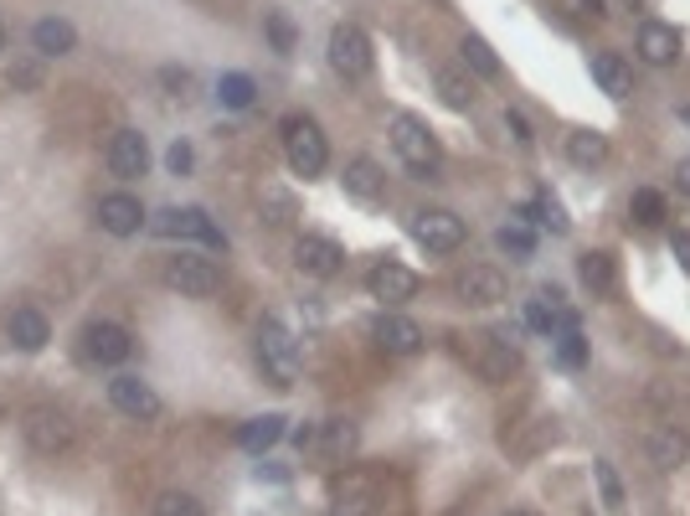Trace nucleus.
I'll use <instances>...</instances> for the list:
<instances>
[{
    "label": "nucleus",
    "instance_id": "1",
    "mask_svg": "<svg viewBox=\"0 0 690 516\" xmlns=\"http://www.w3.org/2000/svg\"><path fill=\"white\" fill-rule=\"evenodd\" d=\"M284 160L294 176H320L325 166H330V145H325L320 124L309 120V114H289L284 120Z\"/></svg>",
    "mask_w": 690,
    "mask_h": 516
},
{
    "label": "nucleus",
    "instance_id": "2",
    "mask_svg": "<svg viewBox=\"0 0 690 516\" xmlns=\"http://www.w3.org/2000/svg\"><path fill=\"white\" fill-rule=\"evenodd\" d=\"M258 367L273 388H294L299 378V341L289 336L284 321H263L258 326Z\"/></svg>",
    "mask_w": 690,
    "mask_h": 516
},
{
    "label": "nucleus",
    "instance_id": "3",
    "mask_svg": "<svg viewBox=\"0 0 690 516\" xmlns=\"http://www.w3.org/2000/svg\"><path fill=\"white\" fill-rule=\"evenodd\" d=\"M464 341V357L474 361V372L485 382H510L516 378V367H521V346L516 341H506L500 330H479V336H459Z\"/></svg>",
    "mask_w": 690,
    "mask_h": 516
},
{
    "label": "nucleus",
    "instance_id": "4",
    "mask_svg": "<svg viewBox=\"0 0 690 516\" xmlns=\"http://www.w3.org/2000/svg\"><path fill=\"white\" fill-rule=\"evenodd\" d=\"M392 150H397V160H403L407 171H418V176H433L438 160H443L433 130H428L418 114H397V120H392Z\"/></svg>",
    "mask_w": 690,
    "mask_h": 516
},
{
    "label": "nucleus",
    "instance_id": "5",
    "mask_svg": "<svg viewBox=\"0 0 690 516\" xmlns=\"http://www.w3.org/2000/svg\"><path fill=\"white\" fill-rule=\"evenodd\" d=\"M21 434H26V445H32L36 455H63V449H72V418L63 408H52V403L26 408Z\"/></svg>",
    "mask_w": 690,
    "mask_h": 516
},
{
    "label": "nucleus",
    "instance_id": "6",
    "mask_svg": "<svg viewBox=\"0 0 690 516\" xmlns=\"http://www.w3.org/2000/svg\"><path fill=\"white\" fill-rule=\"evenodd\" d=\"M166 284L191 294V300H206V294L222 290V269L202 254H176V258H166Z\"/></svg>",
    "mask_w": 690,
    "mask_h": 516
},
{
    "label": "nucleus",
    "instance_id": "7",
    "mask_svg": "<svg viewBox=\"0 0 690 516\" xmlns=\"http://www.w3.org/2000/svg\"><path fill=\"white\" fill-rule=\"evenodd\" d=\"M412 238L428 254H454L464 243V217H454L449 206H422V212H412Z\"/></svg>",
    "mask_w": 690,
    "mask_h": 516
},
{
    "label": "nucleus",
    "instance_id": "8",
    "mask_svg": "<svg viewBox=\"0 0 690 516\" xmlns=\"http://www.w3.org/2000/svg\"><path fill=\"white\" fill-rule=\"evenodd\" d=\"M330 68H336L340 78H351V83L371 72V42L355 21H340L336 32H330Z\"/></svg>",
    "mask_w": 690,
    "mask_h": 516
},
{
    "label": "nucleus",
    "instance_id": "9",
    "mask_svg": "<svg viewBox=\"0 0 690 516\" xmlns=\"http://www.w3.org/2000/svg\"><path fill=\"white\" fill-rule=\"evenodd\" d=\"M330 516H376V475L371 470H346L330 491Z\"/></svg>",
    "mask_w": 690,
    "mask_h": 516
},
{
    "label": "nucleus",
    "instance_id": "10",
    "mask_svg": "<svg viewBox=\"0 0 690 516\" xmlns=\"http://www.w3.org/2000/svg\"><path fill=\"white\" fill-rule=\"evenodd\" d=\"M109 403H114L124 418H139V424H150V418H160V397H155L150 382L129 378V372H118L114 382H109Z\"/></svg>",
    "mask_w": 690,
    "mask_h": 516
},
{
    "label": "nucleus",
    "instance_id": "11",
    "mask_svg": "<svg viewBox=\"0 0 690 516\" xmlns=\"http://www.w3.org/2000/svg\"><path fill=\"white\" fill-rule=\"evenodd\" d=\"M340 263H346V254H340V243L320 238V233H304L299 243H294V269L309 279H336Z\"/></svg>",
    "mask_w": 690,
    "mask_h": 516
},
{
    "label": "nucleus",
    "instance_id": "12",
    "mask_svg": "<svg viewBox=\"0 0 690 516\" xmlns=\"http://www.w3.org/2000/svg\"><path fill=\"white\" fill-rule=\"evenodd\" d=\"M160 233H166V238H196V243H206V248H227L222 227L206 217L202 206H170L166 217H160Z\"/></svg>",
    "mask_w": 690,
    "mask_h": 516
},
{
    "label": "nucleus",
    "instance_id": "13",
    "mask_svg": "<svg viewBox=\"0 0 690 516\" xmlns=\"http://www.w3.org/2000/svg\"><path fill=\"white\" fill-rule=\"evenodd\" d=\"M371 341L382 346L387 357H412V351H422V326L407 321V315H397V310H387V315H376Z\"/></svg>",
    "mask_w": 690,
    "mask_h": 516
},
{
    "label": "nucleus",
    "instance_id": "14",
    "mask_svg": "<svg viewBox=\"0 0 690 516\" xmlns=\"http://www.w3.org/2000/svg\"><path fill=\"white\" fill-rule=\"evenodd\" d=\"M103 160H109V171H114L118 181H135V176H145V166H150V145H145L139 130H118V135L109 139Z\"/></svg>",
    "mask_w": 690,
    "mask_h": 516
},
{
    "label": "nucleus",
    "instance_id": "15",
    "mask_svg": "<svg viewBox=\"0 0 690 516\" xmlns=\"http://www.w3.org/2000/svg\"><path fill=\"white\" fill-rule=\"evenodd\" d=\"M99 227L109 233V238H135L139 227H145V206H139V197H129V191H109L99 202Z\"/></svg>",
    "mask_w": 690,
    "mask_h": 516
},
{
    "label": "nucleus",
    "instance_id": "16",
    "mask_svg": "<svg viewBox=\"0 0 690 516\" xmlns=\"http://www.w3.org/2000/svg\"><path fill=\"white\" fill-rule=\"evenodd\" d=\"M83 351L99 361V367H118V361H129L135 341H129V330L114 326V321H93V326L83 330Z\"/></svg>",
    "mask_w": 690,
    "mask_h": 516
},
{
    "label": "nucleus",
    "instance_id": "17",
    "mask_svg": "<svg viewBox=\"0 0 690 516\" xmlns=\"http://www.w3.org/2000/svg\"><path fill=\"white\" fill-rule=\"evenodd\" d=\"M454 294L464 305H500V300H506V274L489 269V263H470V269L454 279Z\"/></svg>",
    "mask_w": 690,
    "mask_h": 516
},
{
    "label": "nucleus",
    "instance_id": "18",
    "mask_svg": "<svg viewBox=\"0 0 690 516\" xmlns=\"http://www.w3.org/2000/svg\"><path fill=\"white\" fill-rule=\"evenodd\" d=\"M340 181H346V197H355V202H366V206H376L382 197H387V171H382L371 155H355V160H346Z\"/></svg>",
    "mask_w": 690,
    "mask_h": 516
},
{
    "label": "nucleus",
    "instance_id": "19",
    "mask_svg": "<svg viewBox=\"0 0 690 516\" xmlns=\"http://www.w3.org/2000/svg\"><path fill=\"white\" fill-rule=\"evenodd\" d=\"M366 284H371V294H376L382 305H407V300L422 290V279L412 274L407 263H376Z\"/></svg>",
    "mask_w": 690,
    "mask_h": 516
},
{
    "label": "nucleus",
    "instance_id": "20",
    "mask_svg": "<svg viewBox=\"0 0 690 516\" xmlns=\"http://www.w3.org/2000/svg\"><path fill=\"white\" fill-rule=\"evenodd\" d=\"M5 336H11V346H16V351H42V346L52 341V326H47V315H42V310L21 305V310H11Z\"/></svg>",
    "mask_w": 690,
    "mask_h": 516
},
{
    "label": "nucleus",
    "instance_id": "21",
    "mask_svg": "<svg viewBox=\"0 0 690 516\" xmlns=\"http://www.w3.org/2000/svg\"><path fill=\"white\" fill-rule=\"evenodd\" d=\"M640 57L649 68H670L675 57H680V32L665 26V21H644L640 26Z\"/></svg>",
    "mask_w": 690,
    "mask_h": 516
},
{
    "label": "nucleus",
    "instance_id": "22",
    "mask_svg": "<svg viewBox=\"0 0 690 516\" xmlns=\"http://www.w3.org/2000/svg\"><path fill=\"white\" fill-rule=\"evenodd\" d=\"M592 78H598V88H603L608 99H629L634 93V68L623 63L619 52H598L592 57Z\"/></svg>",
    "mask_w": 690,
    "mask_h": 516
},
{
    "label": "nucleus",
    "instance_id": "23",
    "mask_svg": "<svg viewBox=\"0 0 690 516\" xmlns=\"http://www.w3.org/2000/svg\"><path fill=\"white\" fill-rule=\"evenodd\" d=\"M32 47L42 52V57H68V52L78 47V32H72V21L47 16L32 26Z\"/></svg>",
    "mask_w": 690,
    "mask_h": 516
},
{
    "label": "nucleus",
    "instance_id": "24",
    "mask_svg": "<svg viewBox=\"0 0 690 516\" xmlns=\"http://www.w3.org/2000/svg\"><path fill=\"white\" fill-rule=\"evenodd\" d=\"M438 99L449 103V109H474L479 88H474V78L464 68H438Z\"/></svg>",
    "mask_w": 690,
    "mask_h": 516
},
{
    "label": "nucleus",
    "instance_id": "25",
    "mask_svg": "<svg viewBox=\"0 0 690 516\" xmlns=\"http://www.w3.org/2000/svg\"><path fill=\"white\" fill-rule=\"evenodd\" d=\"M279 439H284V418H279V413H263L253 424H242V434H237V445L248 449V455H263V449H273Z\"/></svg>",
    "mask_w": 690,
    "mask_h": 516
},
{
    "label": "nucleus",
    "instance_id": "26",
    "mask_svg": "<svg viewBox=\"0 0 690 516\" xmlns=\"http://www.w3.org/2000/svg\"><path fill=\"white\" fill-rule=\"evenodd\" d=\"M690 455L686 445V434H675V429H659L655 439H649V460H655V470H680Z\"/></svg>",
    "mask_w": 690,
    "mask_h": 516
},
{
    "label": "nucleus",
    "instance_id": "27",
    "mask_svg": "<svg viewBox=\"0 0 690 516\" xmlns=\"http://www.w3.org/2000/svg\"><path fill=\"white\" fill-rule=\"evenodd\" d=\"M567 155H573V166H603L608 139L598 135V130H573V135H567Z\"/></svg>",
    "mask_w": 690,
    "mask_h": 516
},
{
    "label": "nucleus",
    "instance_id": "28",
    "mask_svg": "<svg viewBox=\"0 0 690 516\" xmlns=\"http://www.w3.org/2000/svg\"><path fill=\"white\" fill-rule=\"evenodd\" d=\"M315 445H320V455L325 460H346V455H351L355 449V429L351 424H320V429H315Z\"/></svg>",
    "mask_w": 690,
    "mask_h": 516
},
{
    "label": "nucleus",
    "instance_id": "29",
    "mask_svg": "<svg viewBox=\"0 0 690 516\" xmlns=\"http://www.w3.org/2000/svg\"><path fill=\"white\" fill-rule=\"evenodd\" d=\"M613 258L608 254H598V248H592V254H582V284H588L592 294H613Z\"/></svg>",
    "mask_w": 690,
    "mask_h": 516
},
{
    "label": "nucleus",
    "instance_id": "30",
    "mask_svg": "<svg viewBox=\"0 0 690 516\" xmlns=\"http://www.w3.org/2000/svg\"><path fill=\"white\" fill-rule=\"evenodd\" d=\"M464 63H470L479 78H500V57H495V47H489L485 36H464Z\"/></svg>",
    "mask_w": 690,
    "mask_h": 516
},
{
    "label": "nucleus",
    "instance_id": "31",
    "mask_svg": "<svg viewBox=\"0 0 690 516\" xmlns=\"http://www.w3.org/2000/svg\"><path fill=\"white\" fill-rule=\"evenodd\" d=\"M556 300H562L556 290H541L536 300L525 305V326H531V330H552L556 326Z\"/></svg>",
    "mask_w": 690,
    "mask_h": 516
},
{
    "label": "nucleus",
    "instance_id": "32",
    "mask_svg": "<svg viewBox=\"0 0 690 516\" xmlns=\"http://www.w3.org/2000/svg\"><path fill=\"white\" fill-rule=\"evenodd\" d=\"M217 93H222V103H227V109H248L258 88H253V78H242V72H227V78L217 83Z\"/></svg>",
    "mask_w": 690,
    "mask_h": 516
},
{
    "label": "nucleus",
    "instance_id": "33",
    "mask_svg": "<svg viewBox=\"0 0 690 516\" xmlns=\"http://www.w3.org/2000/svg\"><path fill=\"white\" fill-rule=\"evenodd\" d=\"M150 516H202V501L191 496V491H166L150 506Z\"/></svg>",
    "mask_w": 690,
    "mask_h": 516
},
{
    "label": "nucleus",
    "instance_id": "34",
    "mask_svg": "<svg viewBox=\"0 0 690 516\" xmlns=\"http://www.w3.org/2000/svg\"><path fill=\"white\" fill-rule=\"evenodd\" d=\"M629 212H634L644 227H655V223H665V197L649 191V187H640V191H634V202H629Z\"/></svg>",
    "mask_w": 690,
    "mask_h": 516
},
{
    "label": "nucleus",
    "instance_id": "35",
    "mask_svg": "<svg viewBox=\"0 0 690 516\" xmlns=\"http://www.w3.org/2000/svg\"><path fill=\"white\" fill-rule=\"evenodd\" d=\"M289 217H294V197H289V191H279V187H269V191H263V223L284 227Z\"/></svg>",
    "mask_w": 690,
    "mask_h": 516
},
{
    "label": "nucleus",
    "instance_id": "36",
    "mask_svg": "<svg viewBox=\"0 0 690 516\" xmlns=\"http://www.w3.org/2000/svg\"><path fill=\"white\" fill-rule=\"evenodd\" d=\"M500 248L516 254V258H531V254H536V233L521 227V223H510V227H500Z\"/></svg>",
    "mask_w": 690,
    "mask_h": 516
},
{
    "label": "nucleus",
    "instance_id": "37",
    "mask_svg": "<svg viewBox=\"0 0 690 516\" xmlns=\"http://www.w3.org/2000/svg\"><path fill=\"white\" fill-rule=\"evenodd\" d=\"M592 475H598V491H603V506H613V512H619V506H623V481H619V470H613L608 460H598V464H592Z\"/></svg>",
    "mask_w": 690,
    "mask_h": 516
},
{
    "label": "nucleus",
    "instance_id": "38",
    "mask_svg": "<svg viewBox=\"0 0 690 516\" xmlns=\"http://www.w3.org/2000/svg\"><path fill=\"white\" fill-rule=\"evenodd\" d=\"M525 217H536L541 227H552V233H567V217H562V206H556L552 191H541V202L525 212Z\"/></svg>",
    "mask_w": 690,
    "mask_h": 516
},
{
    "label": "nucleus",
    "instance_id": "39",
    "mask_svg": "<svg viewBox=\"0 0 690 516\" xmlns=\"http://www.w3.org/2000/svg\"><path fill=\"white\" fill-rule=\"evenodd\" d=\"M269 42L279 52H294V42H299V32H294V21L284 11H269Z\"/></svg>",
    "mask_w": 690,
    "mask_h": 516
},
{
    "label": "nucleus",
    "instance_id": "40",
    "mask_svg": "<svg viewBox=\"0 0 690 516\" xmlns=\"http://www.w3.org/2000/svg\"><path fill=\"white\" fill-rule=\"evenodd\" d=\"M5 83L16 88V93H32V88H42V63H11Z\"/></svg>",
    "mask_w": 690,
    "mask_h": 516
},
{
    "label": "nucleus",
    "instance_id": "41",
    "mask_svg": "<svg viewBox=\"0 0 690 516\" xmlns=\"http://www.w3.org/2000/svg\"><path fill=\"white\" fill-rule=\"evenodd\" d=\"M567 16H577V21H598L603 16V0H556Z\"/></svg>",
    "mask_w": 690,
    "mask_h": 516
},
{
    "label": "nucleus",
    "instance_id": "42",
    "mask_svg": "<svg viewBox=\"0 0 690 516\" xmlns=\"http://www.w3.org/2000/svg\"><path fill=\"white\" fill-rule=\"evenodd\" d=\"M166 166H170L176 176H185V171H191V145H185V139H176V145L166 150Z\"/></svg>",
    "mask_w": 690,
    "mask_h": 516
},
{
    "label": "nucleus",
    "instance_id": "43",
    "mask_svg": "<svg viewBox=\"0 0 690 516\" xmlns=\"http://www.w3.org/2000/svg\"><path fill=\"white\" fill-rule=\"evenodd\" d=\"M670 254H675V263L690 274V227H680V233L670 238Z\"/></svg>",
    "mask_w": 690,
    "mask_h": 516
},
{
    "label": "nucleus",
    "instance_id": "44",
    "mask_svg": "<svg viewBox=\"0 0 690 516\" xmlns=\"http://www.w3.org/2000/svg\"><path fill=\"white\" fill-rule=\"evenodd\" d=\"M506 130H510L516 139H521V145L531 139V124H525V114H516V109H506Z\"/></svg>",
    "mask_w": 690,
    "mask_h": 516
},
{
    "label": "nucleus",
    "instance_id": "45",
    "mask_svg": "<svg viewBox=\"0 0 690 516\" xmlns=\"http://www.w3.org/2000/svg\"><path fill=\"white\" fill-rule=\"evenodd\" d=\"M675 187L690 197V160H680V166H675Z\"/></svg>",
    "mask_w": 690,
    "mask_h": 516
},
{
    "label": "nucleus",
    "instance_id": "46",
    "mask_svg": "<svg viewBox=\"0 0 690 516\" xmlns=\"http://www.w3.org/2000/svg\"><path fill=\"white\" fill-rule=\"evenodd\" d=\"M619 5H629V11H640V5H644V0H619Z\"/></svg>",
    "mask_w": 690,
    "mask_h": 516
},
{
    "label": "nucleus",
    "instance_id": "47",
    "mask_svg": "<svg viewBox=\"0 0 690 516\" xmlns=\"http://www.w3.org/2000/svg\"><path fill=\"white\" fill-rule=\"evenodd\" d=\"M0 47H5V21H0Z\"/></svg>",
    "mask_w": 690,
    "mask_h": 516
},
{
    "label": "nucleus",
    "instance_id": "48",
    "mask_svg": "<svg viewBox=\"0 0 690 516\" xmlns=\"http://www.w3.org/2000/svg\"><path fill=\"white\" fill-rule=\"evenodd\" d=\"M680 120H686V124H690V109H680Z\"/></svg>",
    "mask_w": 690,
    "mask_h": 516
}]
</instances>
